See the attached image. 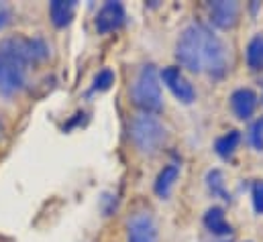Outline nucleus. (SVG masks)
<instances>
[{
	"label": "nucleus",
	"mask_w": 263,
	"mask_h": 242,
	"mask_svg": "<svg viewBox=\"0 0 263 242\" xmlns=\"http://www.w3.org/2000/svg\"><path fill=\"white\" fill-rule=\"evenodd\" d=\"M176 57L192 73H210L220 77L227 71V49L214 31L202 23L188 25L176 45Z\"/></svg>",
	"instance_id": "f257e3e1"
},
{
	"label": "nucleus",
	"mask_w": 263,
	"mask_h": 242,
	"mask_svg": "<svg viewBox=\"0 0 263 242\" xmlns=\"http://www.w3.org/2000/svg\"><path fill=\"white\" fill-rule=\"evenodd\" d=\"M131 100L145 114H155L163 108L161 84H159V75L153 63H147L139 69L131 86Z\"/></svg>",
	"instance_id": "f03ea898"
},
{
	"label": "nucleus",
	"mask_w": 263,
	"mask_h": 242,
	"mask_svg": "<svg viewBox=\"0 0 263 242\" xmlns=\"http://www.w3.org/2000/svg\"><path fill=\"white\" fill-rule=\"evenodd\" d=\"M129 134H131V140L135 143V147L145 155L157 153L163 147L165 138H167L165 126L159 122V118L153 116V114H145V112L137 114L131 120Z\"/></svg>",
	"instance_id": "7ed1b4c3"
},
{
	"label": "nucleus",
	"mask_w": 263,
	"mask_h": 242,
	"mask_svg": "<svg viewBox=\"0 0 263 242\" xmlns=\"http://www.w3.org/2000/svg\"><path fill=\"white\" fill-rule=\"evenodd\" d=\"M0 51L21 61L25 67L29 63H39V61L47 59L49 55V47L43 39L39 37H12L2 41Z\"/></svg>",
	"instance_id": "20e7f679"
},
{
	"label": "nucleus",
	"mask_w": 263,
	"mask_h": 242,
	"mask_svg": "<svg viewBox=\"0 0 263 242\" xmlns=\"http://www.w3.org/2000/svg\"><path fill=\"white\" fill-rule=\"evenodd\" d=\"M25 86V65L0 51V94L14 96Z\"/></svg>",
	"instance_id": "39448f33"
},
{
	"label": "nucleus",
	"mask_w": 263,
	"mask_h": 242,
	"mask_svg": "<svg viewBox=\"0 0 263 242\" xmlns=\"http://www.w3.org/2000/svg\"><path fill=\"white\" fill-rule=\"evenodd\" d=\"M161 79H163V84L170 88V92H172L180 102H184V104H192V102H194L196 90H194V86L190 84V79L182 73L180 67H176V65L165 67V69L161 71Z\"/></svg>",
	"instance_id": "423d86ee"
},
{
	"label": "nucleus",
	"mask_w": 263,
	"mask_h": 242,
	"mask_svg": "<svg viewBox=\"0 0 263 242\" xmlns=\"http://www.w3.org/2000/svg\"><path fill=\"white\" fill-rule=\"evenodd\" d=\"M125 23H127V10L121 2H115V0L106 2L96 14V31L100 35L119 31Z\"/></svg>",
	"instance_id": "0eeeda50"
},
{
	"label": "nucleus",
	"mask_w": 263,
	"mask_h": 242,
	"mask_svg": "<svg viewBox=\"0 0 263 242\" xmlns=\"http://www.w3.org/2000/svg\"><path fill=\"white\" fill-rule=\"evenodd\" d=\"M208 18L218 29H231L239 21V2L233 0H214L206 4Z\"/></svg>",
	"instance_id": "6e6552de"
},
{
	"label": "nucleus",
	"mask_w": 263,
	"mask_h": 242,
	"mask_svg": "<svg viewBox=\"0 0 263 242\" xmlns=\"http://www.w3.org/2000/svg\"><path fill=\"white\" fill-rule=\"evenodd\" d=\"M129 242H157V226L149 212L133 214L127 224Z\"/></svg>",
	"instance_id": "1a4fd4ad"
},
{
	"label": "nucleus",
	"mask_w": 263,
	"mask_h": 242,
	"mask_svg": "<svg viewBox=\"0 0 263 242\" xmlns=\"http://www.w3.org/2000/svg\"><path fill=\"white\" fill-rule=\"evenodd\" d=\"M257 94L249 88H239L231 94V108L239 120H249L257 108Z\"/></svg>",
	"instance_id": "9d476101"
},
{
	"label": "nucleus",
	"mask_w": 263,
	"mask_h": 242,
	"mask_svg": "<svg viewBox=\"0 0 263 242\" xmlns=\"http://www.w3.org/2000/svg\"><path fill=\"white\" fill-rule=\"evenodd\" d=\"M204 226L214 236H229L233 232V226L224 218V210L218 208V206H212V208L206 210V214H204Z\"/></svg>",
	"instance_id": "9b49d317"
},
{
	"label": "nucleus",
	"mask_w": 263,
	"mask_h": 242,
	"mask_svg": "<svg viewBox=\"0 0 263 242\" xmlns=\"http://www.w3.org/2000/svg\"><path fill=\"white\" fill-rule=\"evenodd\" d=\"M178 177H180V165H178V163L165 165V167L159 171L155 183H153L155 193H157L161 199H165V197L172 193V187H174V183L178 182Z\"/></svg>",
	"instance_id": "f8f14e48"
},
{
	"label": "nucleus",
	"mask_w": 263,
	"mask_h": 242,
	"mask_svg": "<svg viewBox=\"0 0 263 242\" xmlns=\"http://www.w3.org/2000/svg\"><path fill=\"white\" fill-rule=\"evenodd\" d=\"M73 10H76V2H71V0H53L49 4L51 23L55 27H66L73 18Z\"/></svg>",
	"instance_id": "ddd939ff"
},
{
	"label": "nucleus",
	"mask_w": 263,
	"mask_h": 242,
	"mask_svg": "<svg viewBox=\"0 0 263 242\" xmlns=\"http://www.w3.org/2000/svg\"><path fill=\"white\" fill-rule=\"evenodd\" d=\"M245 59H247L249 69H253V71H261L263 69V33H257V35L247 43Z\"/></svg>",
	"instance_id": "4468645a"
},
{
	"label": "nucleus",
	"mask_w": 263,
	"mask_h": 242,
	"mask_svg": "<svg viewBox=\"0 0 263 242\" xmlns=\"http://www.w3.org/2000/svg\"><path fill=\"white\" fill-rule=\"evenodd\" d=\"M239 143H241V132H239V130H231V132L222 134L220 138H216V143H214V151H216L218 157L229 159V157L237 151Z\"/></svg>",
	"instance_id": "2eb2a0df"
},
{
	"label": "nucleus",
	"mask_w": 263,
	"mask_h": 242,
	"mask_svg": "<svg viewBox=\"0 0 263 242\" xmlns=\"http://www.w3.org/2000/svg\"><path fill=\"white\" fill-rule=\"evenodd\" d=\"M206 185H208V191L214 195V197H220L224 201L231 199L227 187H224V177H222V171L220 169H210L206 173Z\"/></svg>",
	"instance_id": "dca6fc26"
},
{
	"label": "nucleus",
	"mask_w": 263,
	"mask_h": 242,
	"mask_svg": "<svg viewBox=\"0 0 263 242\" xmlns=\"http://www.w3.org/2000/svg\"><path fill=\"white\" fill-rule=\"evenodd\" d=\"M115 84V71L112 69H100L94 77V84H92V90L94 92H106L110 86Z\"/></svg>",
	"instance_id": "f3484780"
},
{
	"label": "nucleus",
	"mask_w": 263,
	"mask_h": 242,
	"mask_svg": "<svg viewBox=\"0 0 263 242\" xmlns=\"http://www.w3.org/2000/svg\"><path fill=\"white\" fill-rule=\"evenodd\" d=\"M249 143L253 145V149L263 151V116L251 124V128H249Z\"/></svg>",
	"instance_id": "a211bd4d"
},
{
	"label": "nucleus",
	"mask_w": 263,
	"mask_h": 242,
	"mask_svg": "<svg viewBox=\"0 0 263 242\" xmlns=\"http://www.w3.org/2000/svg\"><path fill=\"white\" fill-rule=\"evenodd\" d=\"M251 199H253L255 212L261 216L263 214V182H253V185H251Z\"/></svg>",
	"instance_id": "6ab92c4d"
},
{
	"label": "nucleus",
	"mask_w": 263,
	"mask_h": 242,
	"mask_svg": "<svg viewBox=\"0 0 263 242\" xmlns=\"http://www.w3.org/2000/svg\"><path fill=\"white\" fill-rule=\"evenodd\" d=\"M8 16H10V14H8L6 10H2V12H0V29H2V27L8 23Z\"/></svg>",
	"instance_id": "aec40b11"
},
{
	"label": "nucleus",
	"mask_w": 263,
	"mask_h": 242,
	"mask_svg": "<svg viewBox=\"0 0 263 242\" xmlns=\"http://www.w3.org/2000/svg\"><path fill=\"white\" fill-rule=\"evenodd\" d=\"M0 136H2V124H0Z\"/></svg>",
	"instance_id": "412c9836"
}]
</instances>
